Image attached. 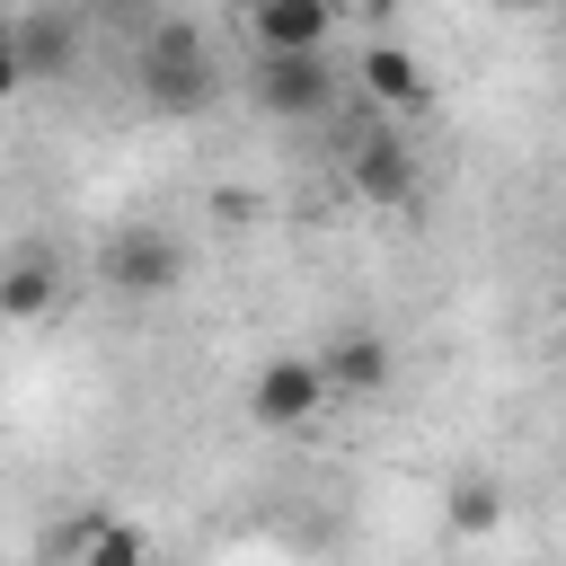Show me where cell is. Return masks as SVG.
Segmentation results:
<instances>
[{
  "instance_id": "obj_12",
  "label": "cell",
  "mask_w": 566,
  "mask_h": 566,
  "mask_svg": "<svg viewBox=\"0 0 566 566\" xmlns=\"http://www.w3.org/2000/svg\"><path fill=\"white\" fill-rule=\"evenodd\" d=\"M53 292H62L53 256H44V248H18V256H9V274H0V318H18V327H27V318H44V310H53Z\"/></svg>"
},
{
  "instance_id": "obj_4",
  "label": "cell",
  "mask_w": 566,
  "mask_h": 566,
  "mask_svg": "<svg viewBox=\"0 0 566 566\" xmlns=\"http://www.w3.org/2000/svg\"><path fill=\"white\" fill-rule=\"evenodd\" d=\"M327 398H336V380H327L318 354H265V371L248 380V424H265V433H301V424H318Z\"/></svg>"
},
{
  "instance_id": "obj_2",
  "label": "cell",
  "mask_w": 566,
  "mask_h": 566,
  "mask_svg": "<svg viewBox=\"0 0 566 566\" xmlns=\"http://www.w3.org/2000/svg\"><path fill=\"white\" fill-rule=\"evenodd\" d=\"M97 283H106L115 301H168V292L186 283V248H177L159 221H133V230H115V239L97 248Z\"/></svg>"
},
{
  "instance_id": "obj_7",
  "label": "cell",
  "mask_w": 566,
  "mask_h": 566,
  "mask_svg": "<svg viewBox=\"0 0 566 566\" xmlns=\"http://www.w3.org/2000/svg\"><path fill=\"white\" fill-rule=\"evenodd\" d=\"M345 186H354L363 203H407V195H416V150H407L389 124H363V133L345 142Z\"/></svg>"
},
{
  "instance_id": "obj_3",
  "label": "cell",
  "mask_w": 566,
  "mask_h": 566,
  "mask_svg": "<svg viewBox=\"0 0 566 566\" xmlns=\"http://www.w3.org/2000/svg\"><path fill=\"white\" fill-rule=\"evenodd\" d=\"M336 62L327 53H256V71H248V97H256V115H274V124H318L327 106H336Z\"/></svg>"
},
{
  "instance_id": "obj_15",
  "label": "cell",
  "mask_w": 566,
  "mask_h": 566,
  "mask_svg": "<svg viewBox=\"0 0 566 566\" xmlns=\"http://www.w3.org/2000/svg\"><path fill=\"white\" fill-rule=\"evenodd\" d=\"M486 9H539V0H486Z\"/></svg>"
},
{
  "instance_id": "obj_11",
  "label": "cell",
  "mask_w": 566,
  "mask_h": 566,
  "mask_svg": "<svg viewBox=\"0 0 566 566\" xmlns=\"http://www.w3.org/2000/svg\"><path fill=\"white\" fill-rule=\"evenodd\" d=\"M71 566H150V531L124 513H88L71 531Z\"/></svg>"
},
{
  "instance_id": "obj_9",
  "label": "cell",
  "mask_w": 566,
  "mask_h": 566,
  "mask_svg": "<svg viewBox=\"0 0 566 566\" xmlns=\"http://www.w3.org/2000/svg\"><path fill=\"white\" fill-rule=\"evenodd\" d=\"M318 363H327L336 398H380V389H389V371H398V354H389V336H380V327H336V336L318 345Z\"/></svg>"
},
{
  "instance_id": "obj_8",
  "label": "cell",
  "mask_w": 566,
  "mask_h": 566,
  "mask_svg": "<svg viewBox=\"0 0 566 566\" xmlns=\"http://www.w3.org/2000/svg\"><path fill=\"white\" fill-rule=\"evenodd\" d=\"M336 0H248V35H256V53H327V35H336Z\"/></svg>"
},
{
  "instance_id": "obj_14",
  "label": "cell",
  "mask_w": 566,
  "mask_h": 566,
  "mask_svg": "<svg viewBox=\"0 0 566 566\" xmlns=\"http://www.w3.org/2000/svg\"><path fill=\"white\" fill-rule=\"evenodd\" d=\"M548 354H557V363H566V310H557V327H548Z\"/></svg>"
},
{
  "instance_id": "obj_6",
  "label": "cell",
  "mask_w": 566,
  "mask_h": 566,
  "mask_svg": "<svg viewBox=\"0 0 566 566\" xmlns=\"http://www.w3.org/2000/svg\"><path fill=\"white\" fill-rule=\"evenodd\" d=\"M354 88L380 106V115H424L433 106V71H424V53H407V44H354Z\"/></svg>"
},
{
  "instance_id": "obj_1",
  "label": "cell",
  "mask_w": 566,
  "mask_h": 566,
  "mask_svg": "<svg viewBox=\"0 0 566 566\" xmlns=\"http://www.w3.org/2000/svg\"><path fill=\"white\" fill-rule=\"evenodd\" d=\"M133 88L159 115H195L212 97V44H203V27L195 18H150L142 44H133Z\"/></svg>"
},
{
  "instance_id": "obj_16",
  "label": "cell",
  "mask_w": 566,
  "mask_h": 566,
  "mask_svg": "<svg viewBox=\"0 0 566 566\" xmlns=\"http://www.w3.org/2000/svg\"><path fill=\"white\" fill-rule=\"evenodd\" d=\"M557 256H566V239H557Z\"/></svg>"
},
{
  "instance_id": "obj_5",
  "label": "cell",
  "mask_w": 566,
  "mask_h": 566,
  "mask_svg": "<svg viewBox=\"0 0 566 566\" xmlns=\"http://www.w3.org/2000/svg\"><path fill=\"white\" fill-rule=\"evenodd\" d=\"M71 62H80V18L71 9H18V27H9V88L71 80Z\"/></svg>"
},
{
  "instance_id": "obj_10",
  "label": "cell",
  "mask_w": 566,
  "mask_h": 566,
  "mask_svg": "<svg viewBox=\"0 0 566 566\" xmlns=\"http://www.w3.org/2000/svg\"><path fill=\"white\" fill-rule=\"evenodd\" d=\"M504 513H513V495H504V478H495V469H460V478H451V495H442V522H451L460 539H495V531H504Z\"/></svg>"
},
{
  "instance_id": "obj_13",
  "label": "cell",
  "mask_w": 566,
  "mask_h": 566,
  "mask_svg": "<svg viewBox=\"0 0 566 566\" xmlns=\"http://www.w3.org/2000/svg\"><path fill=\"white\" fill-rule=\"evenodd\" d=\"M336 9H345V18H363V27H380V18H398L407 0H336Z\"/></svg>"
}]
</instances>
